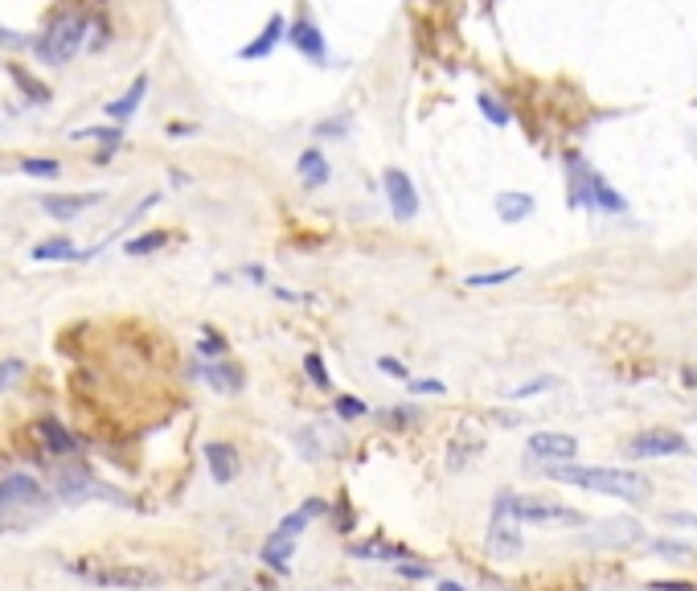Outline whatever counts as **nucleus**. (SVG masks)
<instances>
[{
  "label": "nucleus",
  "mask_w": 697,
  "mask_h": 591,
  "mask_svg": "<svg viewBox=\"0 0 697 591\" xmlns=\"http://www.w3.org/2000/svg\"><path fill=\"white\" fill-rule=\"evenodd\" d=\"M496 213H501V222H525L533 213V197L529 194H501L496 197Z\"/></svg>",
  "instance_id": "18"
},
{
  "label": "nucleus",
  "mask_w": 697,
  "mask_h": 591,
  "mask_svg": "<svg viewBox=\"0 0 697 591\" xmlns=\"http://www.w3.org/2000/svg\"><path fill=\"white\" fill-rule=\"evenodd\" d=\"M382 189H386V202H390V213H394L398 222H415L418 213V189L402 169H386L382 173Z\"/></svg>",
  "instance_id": "5"
},
{
  "label": "nucleus",
  "mask_w": 697,
  "mask_h": 591,
  "mask_svg": "<svg viewBox=\"0 0 697 591\" xmlns=\"http://www.w3.org/2000/svg\"><path fill=\"white\" fill-rule=\"evenodd\" d=\"M652 591H693V583H652Z\"/></svg>",
  "instance_id": "39"
},
{
  "label": "nucleus",
  "mask_w": 697,
  "mask_h": 591,
  "mask_svg": "<svg viewBox=\"0 0 697 591\" xmlns=\"http://www.w3.org/2000/svg\"><path fill=\"white\" fill-rule=\"evenodd\" d=\"M202 456H205V468H210L213 485H230L234 476H238V448H234V444L213 439V444L202 448Z\"/></svg>",
  "instance_id": "10"
},
{
  "label": "nucleus",
  "mask_w": 697,
  "mask_h": 591,
  "mask_svg": "<svg viewBox=\"0 0 697 591\" xmlns=\"http://www.w3.org/2000/svg\"><path fill=\"white\" fill-rule=\"evenodd\" d=\"M599 543H611V546H624V543H640V526L632 522H603V534Z\"/></svg>",
  "instance_id": "21"
},
{
  "label": "nucleus",
  "mask_w": 697,
  "mask_h": 591,
  "mask_svg": "<svg viewBox=\"0 0 697 591\" xmlns=\"http://www.w3.org/2000/svg\"><path fill=\"white\" fill-rule=\"evenodd\" d=\"M304 374L312 378V387L332 390V378H329V369H324V358H320V353H304Z\"/></svg>",
  "instance_id": "25"
},
{
  "label": "nucleus",
  "mask_w": 697,
  "mask_h": 591,
  "mask_svg": "<svg viewBox=\"0 0 697 591\" xmlns=\"http://www.w3.org/2000/svg\"><path fill=\"white\" fill-rule=\"evenodd\" d=\"M550 481H562V485L587 489V493L599 497H620V501H644L652 493V485L632 468H582V465H550L546 468Z\"/></svg>",
  "instance_id": "1"
},
{
  "label": "nucleus",
  "mask_w": 697,
  "mask_h": 591,
  "mask_svg": "<svg viewBox=\"0 0 697 591\" xmlns=\"http://www.w3.org/2000/svg\"><path fill=\"white\" fill-rule=\"evenodd\" d=\"M476 103H480V111H485V119H488V124H496V127H504V124H509V111H504V107L496 103L493 95H480Z\"/></svg>",
  "instance_id": "29"
},
{
  "label": "nucleus",
  "mask_w": 697,
  "mask_h": 591,
  "mask_svg": "<svg viewBox=\"0 0 697 591\" xmlns=\"http://www.w3.org/2000/svg\"><path fill=\"white\" fill-rule=\"evenodd\" d=\"M21 374H25V361H21V358H4V361H0V395H4V390H9Z\"/></svg>",
  "instance_id": "30"
},
{
  "label": "nucleus",
  "mask_w": 697,
  "mask_h": 591,
  "mask_svg": "<svg viewBox=\"0 0 697 591\" xmlns=\"http://www.w3.org/2000/svg\"><path fill=\"white\" fill-rule=\"evenodd\" d=\"M316 136H345V119H324V124H316Z\"/></svg>",
  "instance_id": "38"
},
{
  "label": "nucleus",
  "mask_w": 697,
  "mask_h": 591,
  "mask_svg": "<svg viewBox=\"0 0 697 591\" xmlns=\"http://www.w3.org/2000/svg\"><path fill=\"white\" fill-rule=\"evenodd\" d=\"M378 369H382V374H390V378H398V382H407V378H410L407 361H398V358H378Z\"/></svg>",
  "instance_id": "31"
},
{
  "label": "nucleus",
  "mask_w": 697,
  "mask_h": 591,
  "mask_svg": "<svg viewBox=\"0 0 697 591\" xmlns=\"http://www.w3.org/2000/svg\"><path fill=\"white\" fill-rule=\"evenodd\" d=\"M668 522H673V526L685 522V526H693V530H697V517H693V514H668Z\"/></svg>",
  "instance_id": "40"
},
{
  "label": "nucleus",
  "mask_w": 697,
  "mask_h": 591,
  "mask_svg": "<svg viewBox=\"0 0 697 591\" xmlns=\"http://www.w3.org/2000/svg\"><path fill=\"white\" fill-rule=\"evenodd\" d=\"M144 91H148V74H140L132 87L124 91V99H116V103H107V116L111 119H127L132 111L140 107V99H144Z\"/></svg>",
  "instance_id": "19"
},
{
  "label": "nucleus",
  "mask_w": 697,
  "mask_h": 591,
  "mask_svg": "<svg viewBox=\"0 0 697 591\" xmlns=\"http://www.w3.org/2000/svg\"><path fill=\"white\" fill-rule=\"evenodd\" d=\"M226 349V341L218 337L213 329H202V358H213V353H222Z\"/></svg>",
  "instance_id": "34"
},
{
  "label": "nucleus",
  "mask_w": 697,
  "mask_h": 591,
  "mask_svg": "<svg viewBox=\"0 0 697 591\" xmlns=\"http://www.w3.org/2000/svg\"><path fill=\"white\" fill-rule=\"evenodd\" d=\"M509 280H517V267H504V272H476V275H468V288H496V283H509Z\"/></svg>",
  "instance_id": "26"
},
{
  "label": "nucleus",
  "mask_w": 697,
  "mask_h": 591,
  "mask_svg": "<svg viewBox=\"0 0 697 591\" xmlns=\"http://www.w3.org/2000/svg\"><path fill=\"white\" fill-rule=\"evenodd\" d=\"M329 517H337V530H340V534H348V530H353V514H348L345 497H340L337 505H329Z\"/></svg>",
  "instance_id": "32"
},
{
  "label": "nucleus",
  "mask_w": 697,
  "mask_h": 591,
  "mask_svg": "<svg viewBox=\"0 0 697 591\" xmlns=\"http://www.w3.org/2000/svg\"><path fill=\"white\" fill-rule=\"evenodd\" d=\"M398 575L402 579H431V567L426 562H398Z\"/></svg>",
  "instance_id": "35"
},
{
  "label": "nucleus",
  "mask_w": 697,
  "mask_h": 591,
  "mask_svg": "<svg viewBox=\"0 0 697 591\" xmlns=\"http://www.w3.org/2000/svg\"><path fill=\"white\" fill-rule=\"evenodd\" d=\"M95 587H124V591H144L160 583V571L148 567H78Z\"/></svg>",
  "instance_id": "4"
},
{
  "label": "nucleus",
  "mask_w": 697,
  "mask_h": 591,
  "mask_svg": "<svg viewBox=\"0 0 697 591\" xmlns=\"http://www.w3.org/2000/svg\"><path fill=\"white\" fill-rule=\"evenodd\" d=\"M82 33H87V17L82 13L70 17L66 13L46 30V38L38 41V54L46 62H70V54H78V46H82Z\"/></svg>",
  "instance_id": "3"
},
{
  "label": "nucleus",
  "mask_w": 697,
  "mask_h": 591,
  "mask_svg": "<svg viewBox=\"0 0 697 591\" xmlns=\"http://www.w3.org/2000/svg\"><path fill=\"white\" fill-rule=\"evenodd\" d=\"M262 562L271 567V571H280V575H288V567H291V554H296V543L291 538H283L280 530H271L267 534V543H262Z\"/></svg>",
  "instance_id": "16"
},
{
  "label": "nucleus",
  "mask_w": 697,
  "mask_h": 591,
  "mask_svg": "<svg viewBox=\"0 0 697 591\" xmlns=\"http://www.w3.org/2000/svg\"><path fill=\"white\" fill-rule=\"evenodd\" d=\"M33 431L41 436V444H46L49 456H74L78 452V436L70 431L66 423H58V419H49V415L38 419V423H33Z\"/></svg>",
  "instance_id": "12"
},
{
  "label": "nucleus",
  "mask_w": 697,
  "mask_h": 591,
  "mask_svg": "<svg viewBox=\"0 0 697 591\" xmlns=\"http://www.w3.org/2000/svg\"><path fill=\"white\" fill-rule=\"evenodd\" d=\"M443 382H439V378H415V382H410V395H443Z\"/></svg>",
  "instance_id": "36"
},
{
  "label": "nucleus",
  "mask_w": 697,
  "mask_h": 591,
  "mask_svg": "<svg viewBox=\"0 0 697 591\" xmlns=\"http://www.w3.org/2000/svg\"><path fill=\"white\" fill-rule=\"evenodd\" d=\"M49 259H78L74 243L70 239H46V243L33 247V263H49Z\"/></svg>",
  "instance_id": "20"
},
{
  "label": "nucleus",
  "mask_w": 697,
  "mask_h": 591,
  "mask_svg": "<svg viewBox=\"0 0 697 591\" xmlns=\"http://www.w3.org/2000/svg\"><path fill=\"white\" fill-rule=\"evenodd\" d=\"M9 78H13V83H17L21 91H25V95H30V103H46V99H49V87H46V83H38V78H30V74H25V70H21V66H9Z\"/></svg>",
  "instance_id": "23"
},
{
  "label": "nucleus",
  "mask_w": 697,
  "mask_h": 591,
  "mask_svg": "<svg viewBox=\"0 0 697 591\" xmlns=\"http://www.w3.org/2000/svg\"><path fill=\"white\" fill-rule=\"evenodd\" d=\"M160 247H168V230H152V234H140V239H127L124 251L127 255H152V251H160Z\"/></svg>",
  "instance_id": "22"
},
{
  "label": "nucleus",
  "mask_w": 697,
  "mask_h": 591,
  "mask_svg": "<svg viewBox=\"0 0 697 591\" xmlns=\"http://www.w3.org/2000/svg\"><path fill=\"white\" fill-rule=\"evenodd\" d=\"M41 501V485L25 473H9L0 476V509H13V505H38Z\"/></svg>",
  "instance_id": "11"
},
{
  "label": "nucleus",
  "mask_w": 697,
  "mask_h": 591,
  "mask_svg": "<svg viewBox=\"0 0 697 591\" xmlns=\"http://www.w3.org/2000/svg\"><path fill=\"white\" fill-rule=\"evenodd\" d=\"M99 197H103V194H78V197H70V194H46V197H41V210H46L49 218H58V222H70V218H78L82 210H90Z\"/></svg>",
  "instance_id": "13"
},
{
  "label": "nucleus",
  "mask_w": 697,
  "mask_h": 591,
  "mask_svg": "<svg viewBox=\"0 0 697 591\" xmlns=\"http://www.w3.org/2000/svg\"><path fill=\"white\" fill-rule=\"evenodd\" d=\"M521 522H513L509 514H496L493 509V526H488V554L493 559H513L521 551Z\"/></svg>",
  "instance_id": "9"
},
{
  "label": "nucleus",
  "mask_w": 697,
  "mask_h": 591,
  "mask_svg": "<svg viewBox=\"0 0 697 591\" xmlns=\"http://www.w3.org/2000/svg\"><path fill=\"white\" fill-rule=\"evenodd\" d=\"M296 169H300V177H304V185H308V189L329 185V177H332V169H329V161H324V152H320V148H304L300 161H296Z\"/></svg>",
  "instance_id": "15"
},
{
  "label": "nucleus",
  "mask_w": 697,
  "mask_h": 591,
  "mask_svg": "<svg viewBox=\"0 0 697 591\" xmlns=\"http://www.w3.org/2000/svg\"><path fill=\"white\" fill-rule=\"evenodd\" d=\"M439 591H468V587H460V583H452V579H443V583H439Z\"/></svg>",
  "instance_id": "41"
},
{
  "label": "nucleus",
  "mask_w": 697,
  "mask_h": 591,
  "mask_svg": "<svg viewBox=\"0 0 697 591\" xmlns=\"http://www.w3.org/2000/svg\"><path fill=\"white\" fill-rule=\"evenodd\" d=\"M288 41L300 49L304 58H316V62L324 58V33H320L312 21H304V17L291 21V25H288Z\"/></svg>",
  "instance_id": "14"
},
{
  "label": "nucleus",
  "mask_w": 697,
  "mask_h": 591,
  "mask_svg": "<svg viewBox=\"0 0 697 591\" xmlns=\"http://www.w3.org/2000/svg\"><path fill=\"white\" fill-rule=\"evenodd\" d=\"M628 452L644 456V460H660V456H673V452H685V436L681 431H668V427H649V431H640L636 439L628 444Z\"/></svg>",
  "instance_id": "7"
},
{
  "label": "nucleus",
  "mask_w": 697,
  "mask_h": 591,
  "mask_svg": "<svg viewBox=\"0 0 697 591\" xmlns=\"http://www.w3.org/2000/svg\"><path fill=\"white\" fill-rule=\"evenodd\" d=\"M74 136L78 140H103V148H116L119 140H124V132H119V127H82Z\"/></svg>",
  "instance_id": "28"
},
{
  "label": "nucleus",
  "mask_w": 697,
  "mask_h": 591,
  "mask_svg": "<svg viewBox=\"0 0 697 591\" xmlns=\"http://www.w3.org/2000/svg\"><path fill=\"white\" fill-rule=\"evenodd\" d=\"M332 411H337L340 423H353V419H366L369 415V407L361 403V398H353V395H337V398H332Z\"/></svg>",
  "instance_id": "24"
},
{
  "label": "nucleus",
  "mask_w": 697,
  "mask_h": 591,
  "mask_svg": "<svg viewBox=\"0 0 697 591\" xmlns=\"http://www.w3.org/2000/svg\"><path fill=\"white\" fill-rule=\"evenodd\" d=\"M283 30H288V21H283L280 13H275V17L267 21V30H262L259 38L251 41V46H243V58H246V62H254V58H267V54H271V49H275V41L283 38Z\"/></svg>",
  "instance_id": "17"
},
{
  "label": "nucleus",
  "mask_w": 697,
  "mask_h": 591,
  "mask_svg": "<svg viewBox=\"0 0 697 591\" xmlns=\"http://www.w3.org/2000/svg\"><path fill=\"white\" fill-rule=\"evenodd\" d=\"M496 514H509L513 522L525 526H582L587 517L571 505H558V501H538V497H513V493H501L493 505Z\"/></svg>",
  "instance_id": "2"
},
{
  "label": "nucleus",
  "mask_w": 697,
  "mask_h": 591,
  "mask_svg": "<svg viewBox=\"0 0 697 591\" xmlns=\"http://www.w3.org/2000/svg\"><path fill=\"white\" fill-rule=\"evenodd\" d=\"M554 387V378H533V382H525V387H517L509 398H533V395H542V390H550Z\"/></svg>",
  "instance_id": "33"
},
{
  "label": "nucleus",
  "mask_w": 697,
  "mask_h": 591,
  "mask_svg": "<svg viewBox=\"0 0 697 591\" xmlns=\"http://www.w3.org/2000/svg\"><path fill=\"white\" fill-rule=\"evenodd\" d=\"M197 378H202L210 390H218V395H238V390L246 387V374H243L238 361H210V358H202V361H197Z\"/></svg>",
  "instance_id": "8"
},
{
  "label": "nucleus",
  "mask_w": 697,
  "mask_h": 591,
  "mask_svg": "<svg viewBox=\"0 0 697 591\" xmlns=\"http://www.w3.org/2000/svg\"><path fill=\"white\" fill-rule=\"evenodd\" d=\"M21 173H30V177H58L62 165H58V161H49V156H30V161H21Z\"/></svg>",
  "instance_id": "27"
},
{
  "label": "nucleus",
  "mask_w": 697,
  "mask_h": 591,
  "mask_svg": "<svg viewBox=\"0 0 697 591\" xmlns=\"http://www.w3.org/2000/svg\"><path fill=\"white\" fill-rule=\"evenodd\" d=\"M525 452L533 460H550V465H571L574 456H579V439L566 436V431H533Z\"/></svg>",
  "instance_id": "6"
},
{
  "label": "nucleus",
  "mask_w": 697,
  "mask_h": 591,
  "mask_svg": "<svg viewBox=\"0 0 697 591\" xmlns=\"http://www.w3.org/2000/svg\"><path fill=\"white\" fill-rule=\"evenodd\" d=\"M652 546H657L660 554H668V559H689V554H693L689 546H681V543H652Z\"/></svg>",
  "instance_id": "37"
}]
</instances>
